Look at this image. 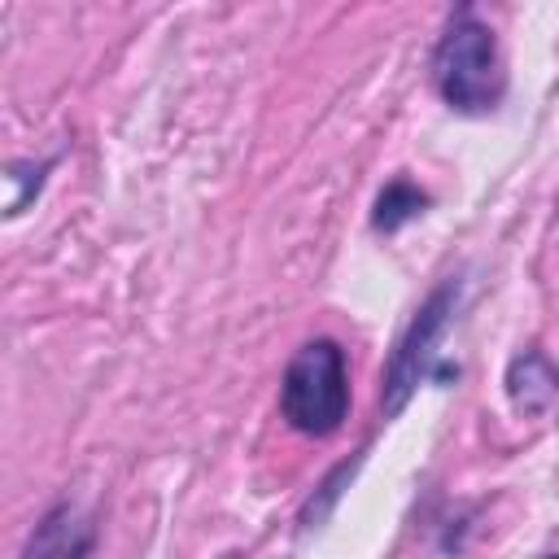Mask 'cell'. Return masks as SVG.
Here are the masks:
<instances>
[{
	"mask_svg": "<svg viewBox=\"0 0 559 559\" xmlns=\"http://www.w3.org/2000/svg\"><path fill=\"white\" fill-rule=\"evenodd\" d=\"M280 411L306 437H328L341 428L349 411V376H345V349L336 341L319 336L293 354L280 384Z\"/></svg>",
	"mask_w": 559,
	"mask_h": 559,
	"instance_id": "cell-1",
	"label": "cell"
},
{
	"mask_svg": "<svg viewBox=\"0 0 559 559\" xmlns=\"http://www.w3.org/2000/svg\"><path fill=\"white\" fill-rule=\"evenodd\" d=\"M92 537L96 528L79 507H57L35 524L22 559H83L92 550Z\"/></svg>",
	"mask_w": 559,
	"mask_h": 559,
	"instance_id": "cell-4",
	"label": "cell"
},
{
	"mask_svg": "<svg viewBox=\"0 0 559 559\" xmlns=\"http://www.w3.org/2000/svg\"><path fill=\"white\" fill-rule=\"evenodd\" d=\"M555 384H559L555 380V367L537 349H524L511 362V371H507V389H511V397H515L520 411H542L555 397Z\"/></svg>",
	"mask_w": 559,
	"mask_h": 559,
	"instance_id": "cell-5",
	"label": "cell"
},
{
	"mask_svg": "<svg viewBox=\"0 0 559 559\" xmlns=\"http://www.w3.org/2000/svg\"><path fill=\"white\" fill-rule=\"evenodd\" d=\"M454 293H459L454 280L441 284V288L419 306L415 323L406 328L402 345L393 349L389 371H384V389H380V406H384V415H397V411L406 406V397L415 393V384L428 376L432 345H437V336H441V328H445V319H450V310H454Z\"/></svg>",
	"mask_w": 559,
	"mask_h": 559,
	"instance_id": "cell-3",
	"label": "cell"
},
{
	"mask_svg": "<svg viewBox=\"0 0 559 559\" xmlns=\"http://www.w3.org/2000/svg\"><path fill=\"white\" fill-rule=\"evenodd\" d=\"M550 559H559V555H550Z\"/></svg>",
	"mask_w": 559,
	"mask_h": 559,
	"instance_id": "cell-7",
	"label": "cell"
},
{
	"mask_svg": "<svg viewBox=\"0 0 559 559\" xmlns=\"http://www.w3.org/2000/svg\"><path fill=\"white\" fill-rule=\"evenodd\" d=\"M437 87L445 105L459 114H485L502 96L493 31L472 13H459L437 44Z\"/></svg>",
	"mask_w": 559,
	"mask_h": 559,
	"instance_id": "cell-2",
	"label": "cell"
},
{
	"mask_svg": "<svg viewBox=\"0 0 559 559\" xmlns=\"http://www.w3.org/2000/svg\"><path fill=\"white\" fill-rule=\"evenodd\" d=\"M424 205H428V197L415 188V183H406V179H397V183H389L384 192H380V201H376V227L380 231H397L402 223H411L415 214H424Z\"/></svg>",
	"mask_w": 559,
	"mask_h": 559,
	"instance_id": "cell-6",
	"label": "cell"
}]
</instances>
